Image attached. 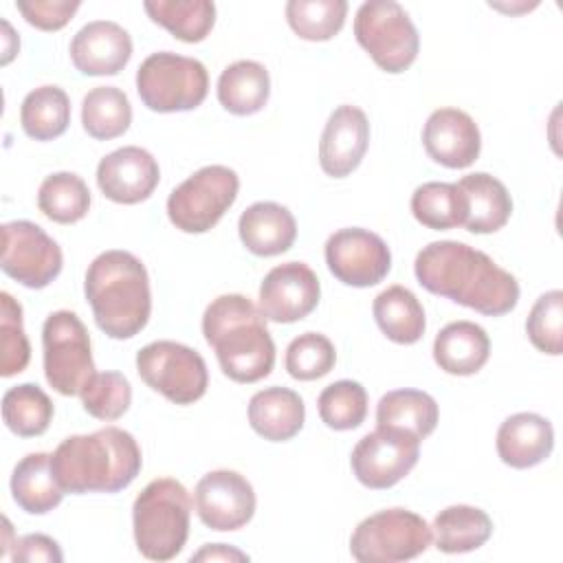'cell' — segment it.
I'll return each mask as SVG.
<instances>
[{"instance_id":"obj_42","label":"cell","mask_w":563,"mask_h":563,"mask_svg":"<svg viewBox=\"0 0 563 563\" xmlns=\"http://www.w3.org/2000/svg\"><path fill=\"white\" fill-rule=\"evenodd\" d=\"M530 343L550 356L563 352V292L559 288L543 292L526 319Z\"/></svg>"},{"instance_id":"obj_22","label":"cell","mask_w":563,"mask_h":563,"mask_svg":"<svg viewBox=\"0 0 563 563\" xmlns=\"http://www.w3.org/2000/svg\"><path fill=\"white\" fill-rule=\"evenodd\" d=\"M238 233L246 251L257 257H273L286 253L295 244L297 222L288 207L260 200L242 211Z\"/></svg>"},{"instance_id":"obj_27","label":"cell","mask_w":563,"mask_h":563,"mask_svg":"<svg viewBox=\"0 0 563 563\" xmlns=\"http://www.w3.org/2000/svg\"><path fill=\"white\" fill-rule=\"evenodd\" d=\"M493 534V519L477 506L455 504L440 510L431 526V541L444 554H464L482 548Z\"/></svg>"},{"instance_id":"obj_2","label":"cell","mask_w":563,"mask_h":563,"mask_svg":"<svg viewBox=\"0 0 563 563\" xmlns=\"http://www.w3.org/2000/svg\"><path fill=\"white\" fill-rule=\"evenodd\" d=\"M51 466L64 493H119L136 479L143 457L130 431L103 427L62 440L51 453Z\"/></svg>"},{"instance_id":"obj_38","label":"cell","mask_w":563,"mask_h":563,"mask_svg":"<svg viewBox=\"0 0 563 563\" xmlns=\"http://www.w3.org/2000/svg\"><path fill=\"white\" fill-rule=\"evenodd\" d=\"M319 418L334 431H350L363 424L367 416V391L361 383L343 378L334 380L317 398Z\"/></svg>"},{"instance_id":"obj_46","label":"cell","mask_w":563,"mask_h":563,"mask_svg":"<svg viewBox=\"0 0 563 563\" xmlns=\"http://www.w3.org/2000/svg\"><path fill=\"white\" fill-rule=\"evenodd\" d=\"M2 29H4V55H2V64H9L11 59H13V55L18 53V48H20V40H18V35H13V29H11V24L7 22V20H2Z\"/></svg>"},{"instance_id":"obj_5","label":"cell","mask_w":563,"mask_h":563,"mask_svg":"<svg viewBox=\"0 0 563 563\" xmlns=\"http://www.w3.org/2000/svg\"><path fill=\"white\" fill-rule=\"evenodd\" d=\"M191 497L174 477L152 479L134 499L132 528L139 552L150 561H169L189 537Z\"/></svg>"},{"instance_id":"obj_31","label":"cell","mask_w":563,"mask_h":563,"mask_svg":"<svg viewBox=\"0 0 563 563\" xmlns=\"http://www.w3.org/2000/svg\"><path fill=\"white\" fill-rule=\"evenodd\" d=\"M413 218L433 231L464 227L468 216V200L457 183H422L411 194Z\"/></svg>"},{"instance_id":"obj_25","label":"cell","mask_w":563,"mask_h":563,"mask_svg":"<svg viewBox=\"0 0 563 563\" xmlns=\"http://www.w3.org/2000/svg\"><path fill=\"white\" fill-rule=\"evenodd\" d=\"M457 187L468 200V216L464 222L466 231L484 235L506 227L512 213V198L499 178L486 172H475L462 176Z\"/></svg>"},{"instance_id":"obj_44","label":"cell","mask_w":563,"mask_h":563,"mask_svg":"<svg viewBox=\"0 0 563 563\" xmlns=\"http://www.w3.org/2000/svg\"><path fill=\"white\" fill-rule=\"evenodd\" d=\"M11 559L15 563L18 561H22V563H33V561L62 563L64 554H62L55 539H51L48 534H42V532H31V534H24V537L15 539Z\"/></svg>"},{"instance_id":"obj_14","label":"cell","mask_w":563,"mask_h":563,"mask_svg":"<svg viewBox=\"0 0 563 563\" xmlns=\"http://www.w3.org/2000/svg\"><path fill=\"white\" fill-rule=\"evenodd\" d=\"M325 264L341 284L369 288L387 277L391 268V251L378 233L347 227L334 231L325 240Z\"/></svg>"},{"instance_id":"obj_41","label":"cell","mask_w":563,"mask_h":563,"mask_svg":"<svg viewBox=\"0 0 563 563\" xmlns=\"http://www.w3.org/2000/svg\"><path fill=\"white\" fill-rule=\"evenodd\" d=\"M79 396L86 413L110 422L130 409L132 387L121 372H97Z\"/></svg>"},{"instance_id":"obj_8","label":"cell","mask_w":563,"mask_h":563,"mask_svg":"<svg viewBox=\"0 0 563 563\" xmlns=\"http://www.w3.org/2000/svg\"><path fill=\"white\" fill-rule=\"evenodd\" d=\"M431 526L407 508H387L365 517L350 537L358 563L411 561L431 545Z\"/></svg>"},{"instance_id":"obj_33","label":"cell","mask_w":563,"mask_h":563,"mask_svg":"<svg viewBox=\"0 0 563 563\" xmlns=\"http://www.w3.org/2000/svg\"><path fill=\"white\" fill-rule=\"evenodd\" d=\"M143 9L152 22L187 44L202 42L216 22V4L209 0H150Z\"/></svg>"},{"instance_id":"obj_36","label":"cell","mask_w":563,"mask_h":563,"mask_svg":"<svg viewBox=\"0 0 563 563\" xmlns=\"http://www.w3.org/2000/svg\"><path fill=\"white\" fill-rule=\"evenodd\" d=\"M37 209L57 224H75L90 209V189L81 176L55 172L37 189Z\"/></svg>"},{"instance_id":"obj_10","label":"cell","mask_w":563,"mask_h":563,"mask_svg":"<svg viewBox=\"0 0 563 563\" xmlns=\"http://www.w3.org/2000/svg\"><path fill=\"white\" fill-rule=\"evenodd\" d=\"M240 178L227 165H205L172 189L167 218L183 233H207L235 202Z\"/></svg>"},{"instance_id":"obj_19","label":"cell","mask_w":563,"mask_h":563,"mask_svg":"<svg viewBox=\"0 0 563 563\" xmlns=\"http://www.w3.org/2000/svg\"><path fill=\"white\" fill-rule=\"evenodd\" d=\"M422 145L438 165L464 169L482 150V134L473 117L460 108H438L422 128Z\"/></svg>"},{"instance_id":"obj_15","label":"cell","mask_w":563,"mask_h":563,"mask_svg":"<svg viewBox=\"0 0 563 563\" xmlns=\"http://www.w3.org/2000/svg\"><path fill=\"white\" fill-rule=\"evenodd\" d=\"M200 521L218 532L244 528L255 515V490L238 471L218 468L202 475L194 490Z\"/></svg>"},{"instance_id":"obj_35","label":"cell","mask_w":563,"mask_h":563,"mask_svg":"<svg viewBox=\"0 0 563 563\" xmlns=\"http://www.w3.org/2000/svg\"><path fill=\"white\" fill-rule=\"evenodd\" d=\"M53 413V400L35 383L15 385L2 396V420L9 431L20 438L42 435L48 429Z\"/></svg>"},{"instance_id":"obj_7","label":"cell","mask_w":563,"mask_h":563,"mask_svg":"<svg viewBox=\"0 0 563 563\" xmlns=\"http://www.w3.org/2000/svg\"><path fill=\"white\" fill-rule=\"evenodd\" d=\"M354 37L385 73L407 70L420 51V35L409 13L394 0L363 2L354 15Z\"/></svg>"},{"instance_id":"obj_6","label":"cell","mask_w":563,"mask_h":563,"mask_svg":"<svg viewBox=\"0 0 563 563\" xmlns=\"http://www.w3.org/2000/svg\"><path fill=\"white\" fill-rule=\"evenodd\" d=\"M136 92L145 108L154 112L194 110L207 99L209 73L196 57L158 51L141 62Z\"/></svg>"},{"instance_id":"obj_13","label":"cell","mask_w":563,"mask_h":563,"mask_svg":"<svg viewBox=\"0 0 563 563\" xmlns=\"http://www.w3.org/2000/svg\"><path fill=\"white\" fill-rule=\"evenodd\" d=\"M2 271L18 284L46 288L64 266L59 244L35 222L13 220L2 224Z\"/></svg>"},{"instance_id":"obj_24","label":"cell","mask_w":563,"mask_h":563,"mask_svg":"<svg viewBox=\"0 0 563 563\" xmlns=\"http://www.w3.org/2000/svg\"><path fill=\"white\" fill-rule=\"evenodd\" d=\"M490 356V339L486 330L473 321L446 323L433 341V361L453 376L477 374Z\"/></svg>"},{"instance_id":"obj_20","label":"cell","mask_w":563,"mask_h":563,"mask_svg":"<svg viewBox=\"0 0 563 563\" xmlns=\"http://www.w3.org/2000/svg\"><path fill=\"white\" fill-rule=\"evenodd\" d=\"M68 53L81 75H117L132 57V37L112 20H92L73 35Z\"/></svg>"},{"instance_id":"obj_3","label":"cell","mask_w":563,"mask_h":563,"mask_svg":"<svg viewBox=\"0 0 563 563\" xmlns=\"http://www.w3.org/2000/svg\"><path fill=\"white\" fill-rule=\"evenodd\" d=\"M205 341L235 383H257L275 365V343L260 308L240 292L216 297L202 314Z\"/></svg>"},{"instance_id":"obj_16","label":"cell","mask_w":563,"mask_h":563,"mask_svg":"<svg viewBox=\"0 0 563 563\" xmlns=\"http://www.w3.org/2000/svg\"><path fill=\"white\" fill-rule=\"evenodd\" d=\"M321 297L317 273L303 262H284L271 268L260 284V312L266 321L295 323L308 317Z\"/></svg>"},{"instance_id":"obj_32","label":"cell","mask_w":563,"mask_h":563,"mask_svg":"<svg viewBox=\"0 0 563 563\" xmlns=\"http://www.w3.org/2000/svg\"><path fill=\"white\" fill-rule=\"evenodd\" d=\"M20 123L26 136L53 141L68 130L70 99L59 86H40L31 90L20 106Z\"/></svg>"},{"instance_id":"obj_17","label":"cell","mask_w":563,"mask_h":563,"mask_svg":"<svg viewBox=\"0 0 563 563\" xmlns=\"http://www.w3.org/2000/svg\"><path fill=\"white\" fill-rule=\"evenodd\" d=\"M161 180L156 158L139 147L125 145L106 154L97 165V185L101 194L119 205L147 200Z\"/></svg>"},{"instance_id":"obj_39","label":"cell","mask_w":563,"mask_h":563,"mask_svg":"<svg viewBox=\"0 0 563 563\" xmlns=\"http://www.w3.org/2000/svg\"><path fill=\"white\" fill-rule=\"evenodd\" d=\"M286 372L295 380H317L336 363L334 343L321 332H303L286 347Z\"/></svg>"},{"instance_id":"obj_45","label":"cell","mask_w":563,"mask_h":563,"mask_svg":"<svg viewBox=\"0 0 563 563\" xmlns=\"http://www.w3.org/2000/svg\"><path fill=\"white\" fill-rule=\"evenodd\" d=\"M191 561H249V554L227 543H207L191 554Z\"/></svg>"},{"instance_id":"obj_21","label":"cell","mask_w":563,"mask_h":563,"mask_svg":"<svg viewBox=\"0 0 563 563\" xmlns=\"http://www.w3.org/2000/svg\"><path fill=\"white\" fill-rule=\"evenodd\" d=\"M497 455L510 468H532L554 449L552 422L532 411L508 416L497 429Z\"/></svg>"},{"instance_id":"obj_34","label":"cell","mask_w":563,"mask_h":563,"mask_svg":"<svg viewBox=\"0 0 563 563\" xmlns=\"http://www.w3.org/2000/svg\"><path fill=\"white\" fill-rule=\"evenodd\" d=\"M132 123V106L128 95L117 86H97L81 101V125L88 136L110 141L128 132Z\"/></svg>"},{"instance_id":"obj_43","label":"cell","mask_w":563,"mask_h":563,"mask_svg":"<svg viewBox=\"0 0 563 563\" xmlns=\"http://www.w3.org/2000/svg\"><path fill=\"white\" fill-rule=\"evenodd\" d=\"M81 7L79 0H18L15 9L22 18L40 29V31H59L64 29L77 9Z\"/></svg>"},{"instance_id":"obj_26","label":"cell","mask_w":563,"mask_h":563,"mask_svg":"<svg viewBox=\"0 0 563 563\" xmlns=\"http://www.w3.org/2000/svg\"><path fill=\"white\" fill-rule=\"evenodd\" d=\"M271 97V77L264 64L255 59H238L218 77L220 106L238 117L260 112Z\"/></svg>"},{"instance_id":"obj_23","label":"cell","mask_w":563,"mask_h":563,"mask_svg":"<svg viewBox=\"0 0 563 563\" xmlns=\"http://www.w3.org/2000/svg\"><path fill=\"white\" fill-rule=\"evenodd\" d=\"M306 420L301 396L288 387H266L249 400V422L257 435L268 442H286L295 438Z\"/></svg>"},{"instance_id":"obj_12","label":"cell","mask_w":563,"mask_h":563,"mask_svg":"<svg viewBox=\"0 0 563 563\" xmlns=\"http://www.w3.org/2000/svg\"><path fill=\"white\" fill-rule=\"evenodd\" d=\"M420 457V440L402 429L376 427L352 449L350 464L354 477L372 490L396 486Z\"/></svg>"},{"instance_id":"obj_18","label":"cell","mask_w":563,"mask_h":563,"mask_svg":"<svg viewBox=\"0 0 563 563\" xmlns=\"http://www.w3.org/2000/svg\"><path fill=\"white\" fill-rule=\"evenodd\" d=\"M369 145V121L358 106L343 103L332 110L319 141V165L332 178L350 176Z\"/></svg>"},{"instance_id":"obj_29","label":"cell","mask_w":563,"mask_h":563,"mask_svg":"<svg viewBox=\"0 0 563 563\" xmlns=\"http://www.w3.org/2000/svg\"><path fill=\"white\" fill-rule=\"evenodd\" d=\"M372 312L380 332L398 345L418 343L424 334V328H427L424 308L418 301V297L400 284L378 292L374 299Z\"/></svg>"},{"instance_id":"obj_40","label":"cell","mask_w":563,"mask_h":563,"mask_svg":"<svg viewBox=\"0 0 563 563\" xmlns=\"http://www.w3.org/2000/svg\"><path fill=\"white\" fill-rule=\"evenodd\" d=\"M29 361L31 345L22 323V306L9 292H0V376L9 378L24 372Z\"/></svg>"},{"instance_id":"obj_30","label":"cell","mask_w":563,"mask_h":563,"mask_svg":"<svg viewBox=\"0 0 563 563\" xmlns=\"http://www.w3.org/2000/svg\"><path fill=\"white\" fill-rule=\"evenodd\" d=\"M438 418L440 409L435 398L422 389H394L376 405V427L402 429L418 440L435 431Z\"/></svg>"},{"instance_id":"obj_11","label":"cell","mask_w":563,"mask_h":563,"mask_svg":"<svg viewBox=\"0 0 563 563\" xmlns=\"http://www.w3.org/2000/svg\"><path fill=\"white\" fill-rule=\"evenodd\" d=\"M136 372L147 387L174 405L200 400L209 387L205 358L178 341H152L136 352Z\"/></svg>"},{"instance_id":"obj_9","label":"cell","mask_w":563,"mask_h":563,"mask_svg":"<svg viewBox=\"0 0 563 563\" xmlns=\"http://www.w3.org/2000/svg\"><path fill=\"white\" fill-rule=\"evenodd\" d=\"M44 376L62 396H79L97 374L90 334L73 310H55L42 325Z\"/></svg>"},{"instance_id":"obj_1","label":"cell","mask_w":563,"mask_h":563,"mask_svg":"<svg viewBox=\"0 0 563 563\" xmlns=\"http://www.w3.org/2000/svg\"><path fill=\"white\" fill-rule=\"evenodd\" d=\"M413 273L431 295L446 297L486 317L515 310L519 284L484 251L457 240H438L416 255Z\"/></svg>"},{"instance_id":"obj_37","label":"cell","mask_w":563,"mask_h":563,"mask_svg":"<svg viewBox=\"0 0 563 563\" xmlns=\"http://www.w3.org/2000/svg\"><path fill=\"white\" fill-rule=\"evenodd\" d=\"M345 0H290L286 2L288 26L308 42L332 40L345 24Z\"/></svg>"},{"instance_id":"obj_28","label":"cell","mask_w":563,"mask_h":563,"mask_svg":"<svg viewBox=\"0 0 563 563\" xmlns=\"http://www.w3.org/2000/svg\"><path fill=\"white\" fill-rule=\"evenodd\" d=\"M13 501L29 515H46L62 504L64 490L59 488L48 453L24 455L11 475Z\"/></svg>"},{"instance_id":"obj_4","label":"cell","mask_w":563,"mask_h":563,"mask_svg":"<svg viewBox=\"0 0 563 563\" xmlns=\"http://www.w3.org/2000/svg\"><path fill=\"white\" fill-rule=\"evenodd\" d=\"M84 292L99 330L112 339H132L150 321V275L130 251L99 253L86 271Z\"/></svg>"}]
</instances>
